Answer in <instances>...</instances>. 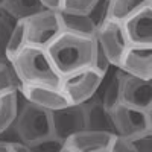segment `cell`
I'll list each match as a JSON object with an SVG mask.
<instances>
[{"label":"cell","mask_w":152,"mask_h":152,"mask_svg":"<svg viewBox=\"0 0 152 152\" xmlns=\"http://www.w3.org/2000/svg\"><path fill=\"white\" fill-rule=\"evenodd\" d=\"M117 69L138 78H152V46L131 44L120 59Z\"/></svg>","instance_id":"7c38bea8"},{"label":"cell","mask_w":152,"mask_h":152,"mask_svg":"<svg viewBox=\"0 0 152 152\" xmlns=\"http://www.w3.org/2000/svg\"><path fill=\"white\" fill-rule=\"evenodd\" d=\"M28 44L47 47L62 32L59 11L43 9L24 20Z\"/></svg>","instance_id":"8992f818"},{"label":"cell","mask_w":152,"mask_h":152,"mask_svg":"<svg viewBox=\"0 0 152 152\" xmlns=\"http://www.w3.org/2000/svg\"><path fill=\"white\" fill-rule=\"evenodd\" d=\"M96 41L97 46L107 55L111 66H116V67L119 66L125 52L131 46L128 35L125 32L123 21L113 20V18H104L99 21Z\"/></svg>","instance_id":"277c9868"},{"label":"cell","mask_w":152,"mask_h":152,"mask_svg":"<svg viewBox=\"0 0 152 152\" xmlns=\"http://www.w3.org/2000/svg\"><path fill=\"white\" fill-rule=\"evenodd\" d=\"M110 113H111V119H113L116 134H120L125 137H132L138 132L149 129L148 110H142L134 105L120 102Z\"/></svg>","instance_id":"52a82bcc"},{"label":"cell","mask_w":152,"mask_h":152,"mask_svg":"<svg viewBox=\"0 0 152 152\" xmlns=\"http://www.w3.org/2000/svg\"><path fill=\"white\" fill-rule=\"evenodd\" d=\"M46 9L40 0H0V12L12 20H26L31 15Z\"/></svg>","instance_id":"2e32d148"},{"label":"cell","mask_w":152,"mask_h":152,"mask_svg":"<svg viewBox=\"0 0 152 152\" xmlns=\"http://www.w3.org/2000/svg\"><path fill=\"white\" fill-rule=\"evenodd\" d=\"M134 152H152V129H146L129 137Z\"/></svg>","instance_id":"d4e9b609"},{"label":"cell","mask_w":152,"mask_h":152,"mask_svg":"<svg viewBox=\"0 0 152 152\" xmlns=\"http://www.w3.org/2000/svg\"><path fill=\"white\" fill-rule=\"evenodd\" d=\"M100 0H62L61 11L72 14H93Z\"/></svg>","instance_id":"7402d4cb"},{"label":"cell","mask_w":152,"mask_h":152,"mask_svg":"<svg viewBox=\"0 0 152 152\" xmlns=\"http://www.w3.org/2000/svg\"><path fill=\"white\" fill-rule=\"evenodd\" d=\"M40 2L46 9H52V11H61L62 6V0H40Z\"/></svg>","instance_id":"f1b7e54d"},{"label":"cell","mask_w":152,"mask_h":152,"mask_svg":"<svg viewBox=\"0 0 152 152\" xmlns=\"http://www.w3.org/2000/svg\"><path fill=\"white\" fill-rule=\"evenodd\" d=\"M148 120H149V129H152V105L148 108Z\"/></svg>","instance_id":"f546056e"},{"label":"cell","mask_w":152,"mask_h":152,"mask_svg":"<svg viewBox=\"0 0 152 152\" xmlns=\"http://www.w3.org/2000/svg\"><path fill=\"white\" fill-rule=\"evenodd\" d=\"M14 26H15V20H12L5 14H0V61H8L6 47L9 43L11 34L14 31Z\"/></svg>","instance_id":"cb8c5ba5"},{"label":"cell","mask_w":152,"mask_h":152,"mask_svg":"<svg viewBox=\"0 0 152 152\" xmlns=\"http://www.w3.org/2000/svg\"><path fill=\"white\" fill-rule=\"evenodd\" d=\"M0 14H2V12H0Z\"/></svg>","instance_id":"1f68e13d"},{"label":"cell","mask_w":152,"mask_h":152,"mask_svg":"<svg viewBox=\"0 0 152 152\" xmlns=\"http://www.w3.org/2000/svg\"><path fill=\"white\" fill-rule=\"evenodd\" d=\"M97 43V41H96ZM93 69H96L99 73H102L104 76L108 73L110 67H111V62L108 61L107 55L104 53V50L100 49L99 46L96 47V55H94V59H93V64H91Z\"/></svg>","instance_id":"484cf974"},{"label":"cell","mask_w":152,"mask_h":152,"mask_svg":"<svg viewBox=\"0 0 152 152\" xmlns=\"http://www.w3.org/2000/svg\"><path fill=\"white\" fill-rule=\"evenodd\" d=\"M102 104L105 105L107 110H113L116 105H119L122 102V91H120V72L117 69V72L113 75V78L110 79L108 85L105 87L104 94L100 97Z\"/></svg>","instance_id":"ffe728a7"},{"label":"cell","mask_w":152,"mask_h":152,"mask_svg":"<svg viewBox=\"0 0 152 152\" xmlns=\"http://www.w3.org/2000/svg\"><path fill=\"white\" fill-rule=\"evenodd\" d=\"M146 5H149V0H105V12L100 20L113 18L123 21Z\"/></svg>","instance_id":"e0dca14e"},{"label":"cell","mask_w":152,"mask_h":152,"mask_svg":"<svg viewBox=\"0 0 152 152\" xmlns=\"http://www.w3.org/2000/svg\"><path fill=\"white\" fill-rule=\"evenodd\" d=\"M114 132L84 129L64 142V152H110Z\"/></svg>","instance_id":"30bf717a"},{"label":"cell","mask_w":152,"mask_h":152,"mask_svg":"<svg viewBox=\"0 0 152 152\" xmlns=\"http://www.w3.org/2000/svg\"><path fill=\"white\" fill-rule=\"evenodd\" d=\"M85 107V117H87V129H94V131H107L114 132V125L111 119L110 110L105 108L100 99L91 97L84 104Z\"/></svg>","instance_id":"5bb4252c"},{"label":"cell","mask_w":152,"mask_h":152,"mask_svg":"<svg viewBox=\"0 0 152 152\" xmlns=\"http://www.w3.org/2000/svg\"><path fill=\"white\" fill-rule=\"evenodd\" d=\"M119 72L122 102L142 110H148L152 105V78H138V76L122 72L120 69Z\"/></svg>","instance_id":"9c48e42d"},{"label":"cell","mask_w":152,"mask_h":152,"mask_svg":"<svg viewBox=\"0 0 152 152\" xmlns=\"http://www.w3.org/2000/svg\"><path fill=\"white\" fill-rule=\"evenodd\" d=\"M125 32L131 44L152 46V6L146 5L123 20Z\"/></svg>","instance_id":"4fadbf2b"},{"label":"cell","mask_w":152,"mask_h":152,"mask_svg":"<svg viewBox=\"0 0 152 152\" xmlns=\"http://www.w3.org/2000/svg\"><path fill=\"white\" fill-rule=\"evenodd\" d=\"M96 37L62 31L46 49L59 75L64 76L90 67L96 55Z\"/></svg>","instance_id":"6da1fadb"},{"label":"cell","mask_w":152,"mask_h":152,"mask_svg":"<svg viewBox=\"0 0 152 152\" xmlns=\"http://www.w3.org/2000/svg\"><path fill=\"white\" fill-rule=\"evenodd\" d=\"M110 152H134L129 137H125L120 134H116L113 138V145Z\"/></svg>","instance_id":"4316f807"},{"label":"cell","mask_w":152,"mask_h":152,"mask_svg":"<svg viewBox=\"0 0 152 152\" xmlns=\"http://www.w3.org/2000/svg\"><path fill=\"white\" fill-rule=\"evenodd\" d=\"M20 79L9 61H0V94L20 88Z\"/></svg>","instance_id":"44dd1931"},{"label":"cell","mask_w":152,"mask_h":152,"mask_svg":"<svg viewBox=\"0 0 152 152\" xmlns=\"http://www.w3.org/2000/svg\"><path fill=\"white\" fill-rule=\"evenodd\" d=\"M52 122H53V134L66 142L70 135L87 129L84 104H70L62 108L53 110Z\"/></svg>","instance_id":"ba28073f"},{"label":"cell","mask_w":152,"mask_h":152,"mask_svg":"<svg viewBox=\"0 0 152 152\" xmlns=\"http://www.w3.org/2000/svg\"><path fill=\"white\" fill-rule=\"evenodd\" d=\"M20 84L61 87L62 76L56 70L46 47L26 44L11 61Z\"/></svg>","instance_id":"7a4b0ae2"},{"label":"cell","mask_w":152,"mask_h":152,"mask_svg":"<svg viewBox=\"0 0 152 152\" xmlns=\"http://www.w3.org/2000/svg\"><path fill=\"white\" fill-rule=\"evenodd\" d=\"M26 44H28L26 24H24V20H18V21H15L14 31H12V34H11L9 43H8V47H6L8 61H11Z\"/></svg>","instance_id":"d6986e66"},{"label":"cell","mask_w":152,"mask_h":152,"mask_svg":"<svg viewBox=\"0 0 152 152\" xmlns=\"http://www.w3.org/2000/svg\"><path fill=\"white\" fill-rule=\"evenodd\" d=\"M104 78L105 76L102 73L90 66L64 76L61 87L70 104H85L87 100L94 97L96 91L104 82Z\"/></svg>","instance_id":"5b68a950"},{"label":"cell","mask_w":152,"mask_h":152,"mask_svg":"<svg viewBox=\"0 0 152 152\" xmlns=\"http://www.w3.org/2000/svg\"><path fill=\"white\" fill-rule=\"evenodd\" d=\"M149 5H151V6H152V0H149Z\"/></svg>","instance_id":"4dcf8cb0"},{"label":"cell","mask_w":152,"mask_h":152,"mask_svg":"<svg viewBox=\"0 0 152 152\" xmlns=\"http://www.w3.org/2000/svg\"><path fill=\"white\" fill-rule=\"evenodd\" d=\"M20 94L24 100L40 105L46 110H58L66 105H70V100L66 96L62 87H52V85H28L21 84L18 88Z\"/></svg>","instance_id":"8fae6325"},{"label":"cell","mask_w":152,"mask_h":152,"mask_svg":"<svg viewBox=\"0 0 152 152\" xmlns=\"http://www.w3.org/2000/svg\"><path fill=\"white\" fill-rule=\"evenodd\" d=\"M12 128H14L18 140L29 146L53 134L52 111L24 100V104L20 105Z\"/></svg>","instance_id":"3957f363"},{"label":"cell","mask_w":152,"mask_h":152,"mask_svg":"<svg viewBox=\"0 0 152 152\" xmlns=\"http://www.w3.org/2000/svg\"><path fill=\"white\" fill-rule=\"evenodd\" d=\"M29 152H64V140L52 134L29 145Z\"/></svg>","instance_id":"603a6c76"},{"label":"cell","mask_w":152,"mask_h":152,"mask_svg":"<svg viewBox=\"0 0 152 152\" xmlns=\"http://www.w3.org/2000/svg\"><path fill=\"white\" fill-rule=\"evenodd\" d=\"M61 26L62 31L87 35V37H96L99 21H96L90 14H72V12L59 11Z\"/></svg>","instance_id":"9a60e30c"},{"label":"cell","mask_w":152,"mask_h":152,"mask_svg":"<svg viewBox=\"0 0 152 152\" xmlns=\"http://www.w3.org/2000/svg\"><path fill=\"white\" fill-rule=\"evenodd\" d=\"M0 152H29V146L18 142H8V140H0Z\"/></svg>","instance_id":"83f0119b"},{"label":"cell","mask_w":152,"mask_h":152,"mask_svg":"<svg viewBox=\"0 0 152 152\" xmlns=\"http://www.w3.org/2000/svg\"><path fill=\"white\" fill-rule=\"evenodd\" d=\"M18 94H20L18 90L0 94V135L6 132L17 119V114L20 110Z\"/></svg>","instance_id":"ac0fdd59"}]
</instances>
